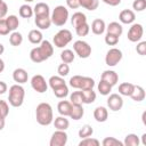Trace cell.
<instances>
[{
  "label": "cell",
  "instance_id": "16",
  "mask_svg": "<svg viewBox=\"0 0 146 146\" xmlns=\"http://www.w3.org/2000/svg\"><path fill=\"white\" fill-rule=\"evenodd\" d=\"M33 14L35 16H49L50 14V9L49 6L44 2H39L34 6L33 8Z\"/></svg>",
  "mask_w": 146,
  "mask_h": 146
},
{
  "label": "cell",
  "instance_id": "12",
  "mask_svg": "<svg viewBox=\"0 0 146 146\" xmlns=\"http://www.w3.org/2000/svg\"><path fill=\"white\" fill-rule=\"evenodd\" d=\"M100 79L104 80V81H106V82H108V83L113 87V86H115V84L117 83V81H119V75H117V73H116L115 71L106 70V71H104V72L102 73V78H100Z\"/></svg>",
  "mask_w": 146,
  "mask_h": 146
},
{
  "label": "cell",
  "instance_id": "18",
  "mask_svg": "<svg viewBox=\"0 0 146 146\" xmlns=\"http://www.w3.org/2000/svg\"><path fill=\"white\" fill-rule=\"evenodd\" d=\"M34 23L40 30H47L51 25V19L49 16H35Z\"/></svg>",
  "mask_w": 146,
  "mask_h": 146
},
{
  "label": "cell",
  "instance_id": "15",
  "mask_svg": "<svg viewBox=\"0 0 146 146\" xmlns=\"http://www.w3.org/2000/svg\"><path fill=\"white\" fill-rule=\"evenodd\" d=\"M106 30V25H105V22L100 18H97V19H94L92 23H91V31L94 34L96 35H100L104 33V31Z\"/></svg>",
  "mask_w": 146,
  "mask_h": 146
},
{
  "label": "cell",
  "instance_id": "40",
  "mask_svg": "<svg viewBox=\"0 0 146 146\" xmlns=\"http://www.w3.org/2000/svg\"><path fill=\"white\" fill-rule=\"evenodd\" d=\"M94 133V129L91 125L89 124H84L80 130H79V137L82 139V138H86V137H90L91 135Z\"/></svg>",
  "mask_w": 146,
  "mask_h": 146
},
{
  "label": "cell",
  "instance_id": "7",
  "mask_svg": "<svg viewBox=\"0 0 146 146\" xmlns=\"http://www.w3.org/2000/svg\"><path fill=\"white\" fill-rule=\"evenodd\" d=\"M143 34H144V27H143V25L141 24H138V23H135L129 29L127 36H128V40L129 41H131V42H138L143 38Z\"/></svg>",
  "mask_w": 146,
  "mask_h": 146
},
{
  "label": "cell",
  "instance_id": "8",
  "mask_svg": "<svg viewBox=\"0 0 146 146\" xmlns=\"http://www.w3.org/2000/svg\"><path fill=\"white\" fill-rule=\"evenodd\" d=\"M31 86H32L33 90L36 91V92H39V94H43L48 89V84H47L44 78L42 75H40V74H36V75L32 76V79H31Z\"/></svg>",
  "mask_w": 146,
  "mask_h": 146
},
{
  "label": "cell",
  "instance_id": "24",
  "mask_svg": "<svg viewBox=\"0 0 146 146\" xmlns=\"http://www.w3.org/2000/svg\"><path fill=\"white\" fill-rule=\"evenodd\" d=\"M130 97L135 102H141V100H144L145 99V90H144V88L140 87V86H135L133 87V91L130 95Z\"/></svg>",
  "mask_w": 146,
  "mask_h": 146
},
{
  "label": "cell",
  "instance_id": "57",
  "mask_svg": "<svg viewBox=\"0 0 146 146\" xmlns=\"http://www.w3.org/2000/svg\"><path fill=\"white\" fill-rule=\"evenodd\" d=\"M141 138H143V145L146 146V133H144V135L141 136Z\"/></svg>",
  "mask_w": 146,
  "mask_h": 146
},
{
  "label": "cell",
  "instance_id": "29",
  "mask_svg": "<svg viewBox=\"0 0 146 146\" xmlns=\"http://www.w3.org/2000/svg\"><path fill=\"white\" fill-rule=\"evenodd\" d=\"M97 88H98L99 94L103 95V96L110 95V92H111V90H112V86H111L108 82H106V81H104V80H102V79H100V82L98 83Z\"/></svg>",
  "mask_w": 146,
  "mask_h": 146
},
{
  "label": "cell",
  "instance_id": "39",
  "mask_svg": "<svg viewBox=\"0 0 146 146\" xmlns=\"http://www.w3.org/2000/svg\"><path fill=\"white\" fill-rule=\"evenodd\" d=\"M52 91H54V94H55V96L57 98H65L68 95V88H67L66 84H63V86L54 89Z\"/></svg>",
  "mask_w": 146,
  "mask_h": 146
},
{
  "label": "cell",
  "instance_id": "55",
  "mask_svg": "<svg viewBox=\"0 0 146 146\" xmlns=\"http://www.w3.org/2000/svg\"><path fill=\"white\" fill-rule=\"evenodd\" d=\"M5 124H6V120L5 119H0V131L5 128Z\"/></svg>",
  "mask_w": 146,
  "mask_h": 146
},
{
  "label": "cell",
  "instance_id": "5",
  "mask_svg": "<svg viewBox=\"0 0 146 146\" xmlns=\"http://www.w3.org/2000/svg\"><path fill=\"white\" fill-rule=\"evenodd\" d=\"M73 49L80 58H88L91 55V47L83 40H78L73 43Z\"/></svg>",
  "mask_w": 146,
  "mask_h": 146
},
{
  "label": "cell",
  "instance_id": "44",
  "mask_svg": "<svg viewBox=\"0 0 146 146\" xmlns=\"http://www.w3.org/2000/svg\"><path fill=\"white\" fill-rule=\"evenodd\" d=\"M9 113V106L7 102L0 100V119H6Z\"/></svg>",
  "mask_w": 146,
  "mask_h": 146
},
{
  "label": "cell",
  "instance_id": "48",
  "mask_svg": "<svg viewBox=\"0 0 146 146\" xmlns=\"http://www.w3.org/2000/svg\"><path fill=\"white\" fill-rule=\"evenodd\" d=\"M132 8L136 11H143L146 8V0H135L132 3Z\"/></svg>",
  "mask_w": 146,
  "mask_h": 146
},
{
  "label": "cell",
  "instance_id": "25",
  "mask_svg": "<svg viewBox=\"0 0 146 146\" xmlns=\"http://www.w3.org/2000/svg\"><path fill=\"white\" fill-rule=\"evenodd\" d=\"M133 87H135V84H132L130 82H123L119 86V94L122 96H129L130 97V95L133 91Z\"/></svg>",
  "mask_w": 146,
  "mask_h": 146
},
{
  "label": "cell",
  "instance_id": "4",
  "mask_svg": "<svg viewBox=\"0 0 146 146\" xmlns=\"http://www.w3.org/2000/svg\"><path fill=\"white\" fill-rule=\"evenodd\" d=\"M73 36H72V33L70 30H66V29H63V30H59L55 35H54V44L57 47V48H64L65 46H67L71 41H72Z\"/></svg>",
  "mask_w": 146,
  "mask_h": 146
},
{
  "label": "cell",
  "instance_id": "27",
  "mask_svg": "<svg viewBox=\"0 0 146 146\" xmlns=\"http://www.w3.org/2000/svg\"><path fill=\"white\" fill-rule=\"evenodd\" d=\"M81 91L83 96V104H91L96 100V92L92 89H84Z\"/></svg>",
  "mask_w": 146,
  "mask_h": 146
},
{
  "label": "cell",
  "instance_id": "10",
  "mask_svg": "<svg viewBox=\"0 0 146 146\" xmlns=\"http://www.w3.org/2000/svg\"><path fill=\"white\" fill-rule=\"evenodd\" d=\"M107 106L111 111L116 112L120 111L123 106V99L119 94H112L110 95V97L107 98Z\"/></svg>",
  "mask_w": 146,
  "mask_h": 146
},
{
  "label": "cell",
  "instance_id": "1",
  "mask_svg": "<svg viewBox=\"0 0 146 146\" xmlns=\"http://www.w3.org/2000/svg\"><path fill=\"white\" fill-rule=\"evenodd\" d=\"M35 117L39 124L49 125L54 120L52 108L48 103H40L35 110Z\"/></svg>",
  "mask_w": 146,
  "mask_h": 146
},
{
  "label": "cell",
  "instance_id": "14",
  "mask_svg": "<svg viewBox=\"0 0 146 146\" xmlns=\"http://www.w3.org/2000/svg\"><path fill=\"white\" fill-rule=\"evenodd\" d=\"M13 79L15 82H17L18 84H22V83H25L27 82V79H29V75H27V72L24 70V68H16L14 72H13Z\"/></svg>",
  "mask_w": 146,
  "mask_h": 146
},
{
  "label": "cell",
  "instance_id": "37",
  "mask_svg": "<svg viewBox=\"0 0 146 146\" xmlns=\"http://www.w3.org/2000/svg\"><path fill=\"white\" fill-rule=\"evenodd\" d=\"M94 87H95V80H94L92 78H89V76H82L81 87H80L81 90H84V89H92Z\"/></svg>",
  "mask_w": 146,
  "mask_h": 146
},
{
  "label": "cell",
  "instance_id": "26",
  "mask_svg": "<svg viewBox=\"0 0 146 146\" xmlns=\"http://www.w3.org/2000/svg\"><path fill=\"white\" fill-rule=\"evenodd\" d=\"M54 125H55V128L57 130H66L68 128V125H70V122H68V120L65 116L60 115V116H58V117L55 119Z\"/></svg>",
  "mask_w": 146,
  "mask_h": 146
},
{
  "label": "cell",
  "instance_id": "33",
  "mask_svg": "<svg viewBox=\"0 0 146 146\" xmlns=\"http://www.w3.org/2000/svg\"><path fill=\"white\" fill-rule=\"evenodd\" d=\"M48 82H49V86H50V88L52 90L56 89V88H58V87H60V86H63V84H66L65 81H64V79H63V76H59V75L51 76Z\"/></svg>",
  "mask_w": 146,
  "mask_h": 146
},
{
  "label": "cell",
  "instance_id": "21",
  "mask_svg": "<svg viewBox=\"0 0 146 146\" xmlns=\"http://www.w3.org/2000/svg\"><path fill=\"white\" fill-rule=\"evenodd\" d=\"M106 31H107V33H110V34H114V35H116V36H120V35L122 34V32H123V27H122V25L119 24L117 22H112V23H110V24L107 25Z\"/></svg>",
  "mask_w": 146,
  "mask_h": 146
},
{
  "label": "cell",
  "instance_id": "53",
  "mask_svg": "<svg viewBox=\"0 0 146 146\" xmlns=\"http://www.w3.org/2000/svg\"><path fill=\"white\" fill-rule=\"evenodd\" d=\"M102 1L104 3H106L108 6H113V7H115V6H117V5L121 3V0H102Z\"/></svg>",
  "mask_w": 146,
  "mask_h": 146
},
{
  "label": "cell",
  "instance_id": "58",
  "mask_svg": "<svg viewBox=\"0 0 146 146\" xmlns=\"http://www.w3.org/2000/svg\"><path fill=\"white\" fill-rule=\"evenodd\" d=\"M3 51H5V47H3V44H2V43H0V55H2V54H3Z\"/></svg>",
  "mask_w": 146,
  "mask_h": 146
},
{
  "label": "cell",
  "instance_id": "23",
  "mask_svg": "<svg viewBox=\"0 0 146 146\" xmlns=\"http://www.w3.org/2000/svg\"><path fill=\"white\" fill-rule=\"evenodd\" d=\"M27 38H29V41L33 44H39L43 40V35H42L41 31H39V30H31Z\"/></svg>",
  "mask_w": 146,
  "mask_h": 146
},
{
  "label": "cell",
  "instance_id": "6",
  "mask_svg": "<svg viewBox=\"0 0 146 146\" xmlns=\"http://www.w3.org/2000/svg\"><path fill=\"white\" fill-rule=\"evenodd\" d=\"M122 51L117 48H111L105 56V63L107 66H115L122 59Z\"/></svg>",
  "mask_w": 146,
  "mask_h": 146
},
{
  "label": "cell",
  "instance_id": "22",
  "mask_svg": "<svg viewBox=\"0 0 146 146\" xmlns=\"http://www.w3.org/2000/svg\"><path fill=\"white\" fill-rule=\"evenodd\" d=\"M86 22H87V16H86L83 13L76 11V13H74V14L72 15L71 23H72V25H73L74 27H76V26H79V25H81V24H83V23H86Z\"/></svg>",
  "mask_w": 146,
  "mask_h": 146
},
{
  "label": "cell",
  "instance_id": "51",
  "mask_svg": "<svg viewBox=\"0 0 146 146\" xmlns=\"http://www.w3.org/2000/svg\"><path fill=\"white\" fill-rule=\"evenodd\" d=\"M66 5L71 9H76L80 7V0H66Z\"/></svg>",
  "mask_w": 146,
  "mask_h": 146
},
{
  "label": "cell",
  "instance_id": "49",
  "mask_svg": "<svg viewBox=\"0 0 146 146\" xmlns=\"http://www.w3.org/2000/svg\"><path fill=\"white\" fill-rule=\"evenodd\" d=\"M10 32L5 18H0V35H7Z\"/></svg>",
  "mask_w": 146,
  "mask_h": 146
},
{
  "label": "cell",
  "instance_id": "52",
  "mask_svg": "<svg viewBox=\"0 0 146 146\" xmlns=\"http://www.w3.org/2000/svg\"><path fill=\"white\" fill-rule=\"evenodd\" d=\"M8 13V6L6 2H1L0 3V18H3Z\"/></svg>",
  "mask_w": 146,
  "mask_h": 146
},
{
  "label": "cell",
  "instance_id": "20",
  "mask_svg": "<svg viewBox=\"0 0 146 146\" xmlns=\"http://www.w3.org/2000/svg\"><path fill=\"white\" fill-rule=\"evenodd\" d=\"M71 107H72V104L71 102H67V100H60L57 105V111L60 115L63 116H68L70 115V112H71Z\"/></svg>",
  "mask_w": 146,
  "mask_h": 146
},
{
  "label": "cell",
  "instance_id": "3",
  "mask_svg": "<svg viewBox=\"0 0 146 146\" xmlns=\"http://www.w3.org/2000/svg\"><path fill=\"white\" fill-rule=\"evenodd\" d=\"M68 18V9L64 6H57L52 10L51 14V23L55 24L56 26H63Z\"/></svg>",
  "mask_w": 146,
  "mask_h": 146
},
{
  "label": "cell",
  "instance_id": "30",
  "mask_svg": "<svg viewBox=\"0 0 146 146\" xmlns=\"http://www.w3.org/2000/svg\"><path fill=\"white\" fill-rule=\"evenodd\" d=\"M139 137L135 133H129L125 136L124 138V141H123V145L125 146H138L139 145Z\"/></svg>",
  "mask_w": 146,
  "mask_h": 146
},
{
  "label": "cell",
  "instance_id": "9",
  "mask_svg": "<svg viewBox=\"0 0 146 146\" xmlns=\"http://www.w3.org/2000/svg\"><path fill=\"white\" fill-rule=\"evenodd\" d=\"M67 143V133L65 130H57L52 133L49 145L50 146H65Z\"/></svg>",
  "mask_w": 146,
  "mask_h": 146
},
{
  "label": "cell",
  "instance_id": "13",
  "mask_svg": "<svg viewBox=\"0 0 146 146\" xmlns=\"http://www.w3.org/2000/svg\"><path fill=\"white\" fill-rule=\"evenodd\" d=\"M135 18H136V15L131 9H123L119 14V19L123 24H131L133 23Z\"/></svg>",
  "mask_w": 146,
  "mask_h": 146
},
{
  "label": "cell",
  "instance_id": "47",
  "mask_svg": "<svg viewBox=\"0 0 146 146\" xmlns=\"http://www.w3.org/2000/svg\"><path fill=\"white\" fill-rule=\"evenodd\" d=\"M119 38H120V36H116V35H114V34L107 33L106 36H105V43L108 44V46H115V44H117V42H119Z\"/></svg>",
  "mask_w": 146,
  "mask_h": 146
},
{
  "label": "cell",
  "instance_id": "34",
  "mask_svg": "<svg viewBox=\"0 0 146 146\" xmlns=\"http://www.w3.org/2000/svg\"><path fill=\"white\" fill-rule=\"evenodd\" d=\"M74 52L70 49H64L62 52H60V59L63 63H66V64H70L74 60Z\"/></svg>",
  "mask_w": 146,
  "mask_h": 146
},
{
  "label": "cell",
  "instance_id": "11",
  "mask_svg": "<svg viewBox=\"0 0 146 146\" xmlns=\"http://www.w3.org/2000/svg\"><path fill=\"white\" fill-rule=\"evenodd\" d=\"M38 48H39V50H40V52H41V55H42L44 60L50 58L52 56V54H54V47L48 40H42Z\"/></svg>",
  "mask_w": 146,
  "mask_h": 146
},
{
  "label": "cell",
  "instance_id": "31",
  "mask_svg": "<svg viewBox=\"0 0 146 146\" xmlns=\"http://www.w3.org/2000/svg\"><path fill=\"white\" fill-rule=\"evenodd\" d=\"M19 16L23 18H31L33 16V8L29 5H22L19 7Z\"/></svg>",
  "mask_w": 146,
  "mask_h": 146
},
{
  "label": "cell",
  "instance_id": "17",
  "mask_svg": "<svg viewBox=\"0 0 146 146\" xmlns=\"http://www.w3.org/2000/svg\"><path fill=\"white\" fill-rule=\"evenodd\" d=\"M94 117L97 122H105L108 117V112H107L106 107H104V106L96 107L94 111Z\"/></svg>",
  "mask_w": 146,
  "mask_h": 146
},
{
  "label": "cell",
  "instance_id": "19",
  "mask_svg": "<svg viewBox=\"0 0 146 146\" xmlns=\"http://www.w3.org/2000/svg\"><path fill=\"white\" fill-rule=\"evenodd\" d=\"M84 114V110L82 107V105H79V104H72V107H71V112H70V117L73 119V120H80Z\"/></svg>",
  "mask_w": 146,
  "mask_h": 146
},
{
  "label": "cell",
  "instance_id": "59",
  "mask_svg": "<svg viewBox=\"0 0 146 146\" xmlns=\"http://www.w3.org/2000/svg\"><path fill=\"white\" fill-rule=\"evenodd\" d=\"M145 116H146V112H144V113H143V116H141V119H143V123H144V124H146V121H145Z\"/></svg>",
  "mask_w": 146,
  "mask_h": 146
},
{
  "label": "cell",
  "instance_id": "38",
  "mask_svg": "<svg viewBox=\"0 0 146 146\" xmlns=\"http://www.w3.org/2000/svg\"><path fill=\"white\" fill-rule=\"evenodd\" d=\"M70 100L71 104H79L82 105L83 104V96H82V91H73L70 96Z\"/></svg>",
  "mask_w": 146,
  "mask_h": 146
},
{
  "label": "cell",
  "instance_id": "61",
  "mask_svg": "<svg viewBox=\"0 0 146 146\" xmlns=\"http://www.w3.org/2000/svg\"><path fill=\"white\" fill-rule=\"evenodd\" d=\"M1 2H2V0H0V3H1Z\"/></svg>",
  "mask_w": 146,
  "mask_h": 146
},
{
  "label": "cell",
  "instance_id": "45",
  "mask_svg": "<svg viewBox=\"0 0 146 146\" xmlns=\"http://www.w3.org/2000/svg\"><path fill=\"white\" fill-rule=\"evenodd\" d=\"M81 81H82V76L81 75H73L71 79H70V86L72 88H75V89H80L81 87Z\"/></svg>",
  "mask_w": 146,
  "mask_h": 146
},
{
  "label": "cell",
  "instance_id": "35",
  "mask_svg": "<svg viewBox=\"0 0 146 146\" xmlns=\"http://www.w3.org/2000/svg\"><path fill=\"white\" fill-rule=\"evenodd\" d=\"M6 22H7V25H8L10 31H15L18 27V25H19V19L15 15H9L6 18Z\"/></svg>",
  "mask_w": 146,
  "mask_h": 146
},
{
  "label": "cell",
  "instance_id": "54",
  "mask_svg": "<svg viewBox=\"0 0 146 146\" xmlns=\"http://www.w3.org/2000/svg\"><path fill=\"white\" fill-rule=\"evenodd\" d=\"M7 89H8V87H7L6 82L0 81V95H3V94L7 91Z\"/></svg>",
  "mask_w": 146,
  "mask_h": 146
},
{
  "label": "cell",
  "instance_id": "28",
  "mask_svg": "<svg viewBox=\"0 0 146 146\" xmlns=\"http://www.w3.org/2000/svg\"><path fill=\"white\" fill-rule=\"evenodd\" d=\"M98 5H99L98 0H80V7H83L84 9L90 11L97 9Z\"/></svg>",
  "mask_w": 146,
  "mask_h": 146
},
{
  "label": "cell",
  "instance_id": "42",
  "mask_svg": "<svg viewBox=\"0 0 146 146\" xmlns=\"http://www.w3.org/2000/svg\"><path fill=\"white\" fill-rule=\"evenodd\" d=\"M102 144L103 146H123V143L114 137H106Z\"/></svg>",
  "mask_w": 146,
  "mask_h": 146
},
{
  "label": "cell",
  "instance_id": "56",
  "mask_svg": "<svg viewBox=\"0 0 146 146\" xmlns=\"http://www.w3.org/2000/svg\"><path fill=\"white\" fill-rule=\"evenodd\" d=\"M3 70H5V62L0 58V73H2Z\"/></svg>",
  "mask_w": 146,
  "mask_h": 146
},
{
  "label": "cell",
  "instance_id": "43",
  "mask_svg": "<svg viewBox=\"0 0 146 146\" xmlns=\"http://www.w3.org/2000/svg\"><path fill=\"white\" fill-rule=\"evenodd\" d=\"M98 145H99V140L91 137L82 138L81 141L79 143V146H98Z\"/></svg>",
  "mask_w": 146,
  "mask_h": 146
},
{
  "label": "cell",
  "instance_id": "36",
  "mask_svg": "<svg viewBox=\"0 0 146 146\" xmlns=\"http://www.w3.org/2000/svg\"><path fill=\"white\" fill-rule=\"evenodd\" d=\"M30 58H31V60H32V62H34V63H41V62H43V60H44L38 47L33 48V49L30 51Z\"/></svg>",
  "mask_w": 146,
  "mask_h": 146
},
{
  "label": "cell",
  "instance_id": "2",
  "mask_svg": "<svg viewBox=\"0 0 146 146\" xmlns=\"http://www.w3.org/2000/svg\"><path fill=\"white\" fill-rule=\"evenodd\" d=\"M24 96H25V91L24 88L21 84H13L9 88V95H8V100L9 104L13 107H19L22 106L23 102H24Z\"/></svg>",
  "mask_w": 146,
  "mask_h": 146
},
{
  "label": "cell",
  "instance_id": "32",
  "mask_svg": "<svg viewBox=\"0 0 146 146\" xmlns=\"http://www.w3.org/2000/svg\"><path fill=\"white\" fill-rule=\"evenodd\" d=\"M9 42H10V44L11 46H14V47H18V46H21L22 44V42H23V35L19 33V32H13L10 35H9Z\"/></svg>",
  "mask_w": 146,
  "mask_h": 146
},
{
  "label": "cell",
  "instance_id": "46",
  "mask_svg": "<svg viewBox=\"0 0 146 146\" xmlns=\"http://www.w3.org/2000/svg\"><path fill=\"white\" fill-rule=\"evenodd\" d=\"M57 73H58L59 76H66L70 73V66H68V64H66V63L59 64V66L57 68Z\"/></svg>",
  "mask_w": 146,
  "mask_h": 146
},
{
  "label": "cell",
  "instance_id": "41",
  "mask_svg": "<svg viewBox=\"0 0 146 146\" xmlns=\"http://www.w3.org/2000/svg\"><path fill=\"white\" fill-rule=\"evenodd\" d=\"M89 31H90V26L88 25L87 22L75 27V32H76V34H78L79 36H86V35H88Z\"/></svg>",
  "mask_w": 146,
  "mask_h": 146
},
{
  "label": "cell",
  "instance_id": "60",
  "mask_svg": "<svg viewBox=\"0 0 146 146\" xmlns=\"http://www.w3.org/2000/svg\"><path fill=\"white\" fill-rule=\"evenodd\" d=\"M25 2H32V1H34V0H24Z\"/></svg>",
  "mask_w": 146,
  "mask_h": 146
},
{
  "label": "cell",
  "instance_id": "50",
  "mask_svg": "<svg viewBox=\"0 0 146 146\" xmlns=\"http://www.w3.org/2000/svg\"><path fill=\"white\" fill-rule=\"evenodd\" d=\"M136 50H137V52H138L140 56H145V55H146V41H140V42L137 44Z\"/></svg>",
  "mask_w": 146,
  "mask_h": 146
}]
</instances>
